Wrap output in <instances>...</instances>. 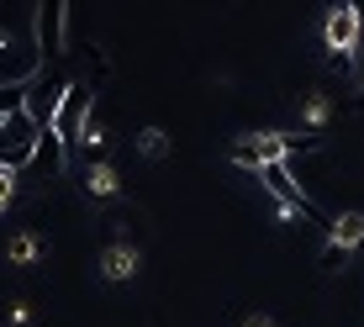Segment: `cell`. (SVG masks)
Masks as SVG:
<instances>
[{
	"label": "cell",
	"mask_w": 364,
	"mask_h": 327,
	"mask_svg": "<svg viewBox=\"0 0 364 327\" xmlns=\"http://www.w3.org/2000/svg\"><path fill=\"white\" fill-rule=\"evenodd\" d=\"M64 16L69 6H58V0H48V6H37V69H58V58H64Z\"/></svg>",
	"instance_id": "6da1fadb"
},
{
	"label": "cell",
	"mask_w": 364,
	"mask_h": 327,
	"mask_svg": "<svg viewBox=\"0 0 364 327\" xmlns=\"http://www.w3.org/2000/svg\"><path fill=\"white\" fill-rule=\"evenodd\" d=\"M69 85L74 80H64V74H37L32 80V90H27V117L37 122V127H53L58 122V106H64V95H69Z\"/></svg>",
	"instance_id": "7a4b0ae2"
},
{
	"label": "cell",
	"mask_w": 364,
	"mask_h": 327,
	"mask_svg": "<svg viewBox=\"0 0 364 327\" xmlns=\"http://www.w3.org/2000/svg\"><path fill=\"white\" fill-rule=\"evenodd\" d=\"M322 37H328V53H354L359 58V48H364V6H333Z\"/></svg>",
	"instance_id": "3957f363"
},
{
	"label": "cell",
	"mask_w": 364,
	"mask_h": 327,
	"mask_svg": "<svg viewBox=\"0 0 364 327\" xmlns=\"http://www.w3.org/2000/svg\"><path fill=\"white\" fill-rule=\"evenodd\" d=\"M53 132L64 137L69 148H74V143H85V132H90V85H85V80H74V85H69L64 106H58Z\"/></svg>",
	"instance_id": "277c9868"
},
{
	"label": "cell",
	"mask_w": 364,
	"mask_h": 327,
	"mask_svg": "<svg viewBox=\"0 0 364 327\" xmlns=\"http://www.w3.org/2000/svg\"><path fill=\"white\" fill-rule=\"evenodd\" d=\"M64 164H69V143H64V137H58L53 127H43V132H37V154H32V169L53 180V174H64Z\"/></svg>",
	"instance_id": "5b68a950"
},
{
	"label": "cell",
	"mask_w": 364,
	"mask_h": 327,
	"mask_svg": "<svg viewBox=\"0 0 364 327\" xmlns=\"http://www.w3.org/2000/svg\"><path fill=\"white\" fill-rule=\"evenodd\" d=\"M100 274H106V280H132L137 274V248L132 243H111L106 254H100Z\"/></svg>",
	"instance_id": "8992f818"
},
{
	"label": "cell",
	"mask_w": 364,
	"mask_h": 327,
	"mask_svg": "<svg viewBox=\"0 0 364 327\" xmlns=\"http://www.w3.org/2000/svg\"><path fill=\"white\" fill-rule=\"evenodd\" d=\"M328 237H333L338 248H348V254H354V248L364 243V217H359V211H343V217H333Z\"/></svg>",
	"instance_id": "52a82bcc"
},
{
	"label": "cell",
	"mask_w": 364,
	"mask_h": 327,
	"mask_svg": "<svg viewBox=\"0 0 364 327\" xmlns=\"http://www.w3.org/2000/svg\"><path fill=\"white\" fill-rule=\"evenodd\" d=\"M27 90L32 85H0V127L16 117H27Z\"/></svg>",
	"instance_id": "ba28073f"
},
{
	"label": "cell",
	"mask_w": 364,
	"mask_h": 327,
	"mask_svg": "<svg viewBox=\"0 0 364 327\" xmlns=\"http://www.w3.org/2000/svg\"><path fill=\"white\" fill-rule=\"evenodd\" d=\"M85 191H90V195H117L122 180H117L111 164H90V169H85Z\"/></svg>",
	"instance_id": "9c48e42d"
},
{
	"label": "cell",
	"mask_w": 364,
	"mask_h": 327,
	"mask_svg": "<svg viewBox=\"0 0 364 327\" xmlns=\"http://www.w3.org/2000/svg\"><path fill=\"white\" fill-rule=\"evenodd\" d=\"M37 254H43V237H37V232H16V237L6 243V259H11V264H32Z\"/></svg>",
	"instance_id": "30bf717a"
},
{
	"label": "cell",
	"mask_w": 364,
	"mask_h": 327,
	"mask_svg": "<svg viewBox=\"0 0 364 327\" xmlns=\"http://www.w3.org/2000/svg\"><path fill=\"white\" fill-rule=\"evenodd\" d=\"M137 148H143L148 159H164V154H169V143H164V132H159V127H143V132H137Z\"/></svg>",
	"instance_id": "8fae6325"
},
{
	"label": "cell",
	"mask_w": 364,
	"mask_h": 327,
	"mask_svg": "<svg viewBox=\"0 0 364 327\" xmlns=\"http://www.w3.org/2000/svg\"><path fill=\"white\" fill-rule=\"evenodd\" d=\"M348 264V248H338L333 237H328V248H322V274H338Z\"/></svg>",
	"instance_id": "7c38bea8"
},
{
	"label": "cell",
	"mask_w": 364,
	"mask_h": 327,
	"mask_svg": "<svg viewBox=\"0 0 364 327\" xmlns=\"http://www.w3.org/2000/svg\"><path fill=\"white\" fill-rule=\"evenodd\" d=\"M16 195V169H0V206Z\"/></svg>",
	"instance_id": "4fadbf2b"
},
{
	"label": "cell",
	"mask_w": 364,
	"mask_h": 327,
	"mask_svg": "<svg viewBox=\"0 0 364 327\" xmlns=\"http://www.w3.org/2000/svg\"><path fill=\"white\" fill-rule=\"evenodd\" d=\"M243 327H274V317H264V311H259V317H248Z\"/></svg>",
	"instance_id": "5bb4252c"
}]
</instances>
